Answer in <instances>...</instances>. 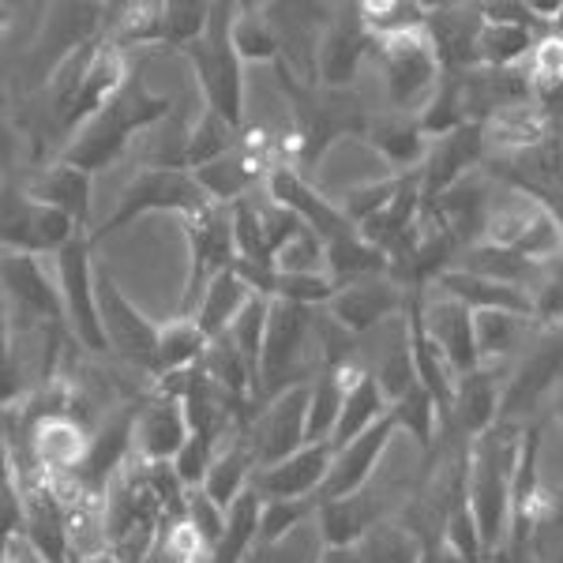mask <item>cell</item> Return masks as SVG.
Returning <instances> with one entry per match:
<instances>
[{
    "mask_svg": "<svg viewBox=\"0 0 563 563\" xmlns=\"http://www.w3.org/2000/svg\"><path fill=\"white\" fill-rule=\"evenodd\" d=\"M522 432V424L499 421L493 432L470 440L466 451V507L481 530L488 563L511 544L515 470H519Z\"/></svg>",
    "mask_w": 563,
    "mask_h": 563,
    "instance_id": "6da1fadb",
    "label": "cell"
},
{
    "mask_svg": "<svg viewBox=\"0 0 563 563\" xmlns=\"http://www.w3.org/2000/svg\"><path fill=\"white\" fill-rule=\"evenodd\" d=\"M443 76H448V68H443L429 31H410V34H395V38L376 42L379 98H384V109L390 117L421 121V113L432 106V98L440 95ZM384 109H379V113H384Z\"/></svg>",
    "mask_w": 563,
    "mask_h": 563,
    "instance_id": "7a4b0ae2",
    "label": "cell"
},
{
    "mask_svg": "<svg viewBox=\"0 0 563 563\" xmlns=\"http://www.w3.org/2000/svg\"><path fill=\"white\" fill-rule=\"evenodd\" d=\"M166 113H169L166 98H154L147 90L124 87V95L117 98L113 106L102 109L95 121H87L84 129L71 135V143L60 158H65L68 166L95 177L98 169L113 166V162L121 158L124 147H129V135H135L140 129H151V124L162 121Z\"/></svg>",
    "mask_w": 563,
    "mask_h": 563,
    "instance_id": "3957f363",
    "label": "cell"
},
{
    "mask_svg": "<svg viewBox=\"0 0 563 563\" xmlns=\"http://www.w3.org/2000/svg\"><path fill=\"white\" fill-rule=\"evenodd\" d=\"M233 12L238 4H211V23L203 38L188 45L196 84L203 90L207 109H214L222 121L241 129L244 121V65L233 49Z\"/></svg>",
    "mask_w": 563,
    "mask_h": 563,
    "instance_id": "277c9868",
    "label": "cell"
},
{
    "mask_svg": "<svg viewBox=\"0 0 563 563\" xmlns=\"http://www.w3.org/2000/svg\"><path fill=\"white\" fill-rule=\"evenodd\" d=\"M214 199L203 192V185L196 180L192 169H180V166H151V169H140L132 177V185L124 188L121 203L117 211L106 218V225L95 233L106 238V233L121 230V225L135 222L140 214H158V211H177L185 218H192L199 211H207Z\"/></svg>",
    "mask_w": 563,
    "mask_h": 563,
    "instance_id": "5b68a950",
    "label": "cell"
},
{
    "mask_svg": "<svg viewBox=\"0 0 563 563\" xmlns=\"http://www.w3.org/2000/svg\"><path fill=\"white\" fill-rule=\"evenodd\" d=\"M57 271L60 301H65V320L79 350L109 353L102 312H98V267H95V238L79 233L60 256H53Z\"/></svg>",
    "mask_w": 563,
    "mask_h": 563,
    "instance_id": "8992f818",
    "label": "cell"
},
{
    "mask_svg": "<svg viewBox=\"0 0 563 563\" xmlns=\"http://www.w3.org/2000/svg\"><path fill=\"white\" fill-rule=\"evenodd\" d=\"M390 177H402V174H395V169L387 166V158L376 151V143H372L365 132H350V135L331 140L316 154L308 185L339 207L346 196L361 192V188H368V185H379V180H390Z\"/></svg>",
    "mask_w": 563,
    "mask_h": 563,
    "instance_id": "52a82bcc",
    "label": "cell"
},
{
    "mask_svg": "<svg viewBox=\"0 0 563 563\" xmlns=\"http://www.w3.org/2000/svg\"><path fill=\"white\" fill-rule=\"evenodd\" d=\"M249 451L256 459V470H267L275 462L289 459L308 443V384L286 387L263 402V410L244 429Z\"/></svg>",
    "mask_w": 563,
    "mask_h": 563,
    "instance_id": "ba28073f",
    "label": "cell"
},
{
    "mask_svg": "<svg viewBox=\"0 0 563 563\" xmlns=\"http://www.w3.org/2000/svg\"><path fill=\"white\" fill-rule=\"evenodd\" d=\"M98 312H102L109 350L121 361H129L132 368L154 372L162 327L154 323L147 312H140V308L129 301V294L117 286V278L102 267H98Z\"/></svg>",
    "mask_w": 563,
    "mask_h": 563,
    "instance_id": "9c48e42d",
    "label": "cell"
},
{
    "mask_svg": "<svg viewBox=\"0 0 563 563\" xmlns=\"http://www.w3.org/2000/svg\"><path fill=\"white\" fill-rule=\"evenodd\" d=\"M188 286L180 312L192 316L199 297H203L207 282L222 275L225 267H233L238 260V244H233V214L225 203H211L207 211L188 218Z\"/></svg>",
    "mask_w": 563,
    "mask_h": 563,
    "instance_id": "30bf717a",
    "label": "cell"
},
{
    "mask_svg": "<svg viewBox=\"0 0 563 563\" xmlns=\"http://www.w3.org/2000/svg\"><path fill=\"white\" fill-rule=\"evenodd\" d=\"M372 53H376V38L365 31L357 8H331V20L316 49V84L323 90L357 87Z\"/></svg>",
    "mask_w": 563,
    "mask_h": 563,
    "instance_id": "8fae6325",
    "label": "cell"
},
{
    "mask_svg": "<svg viewBox=\"0 0 563 563\" xmlns=\"http://www.w3.org/2000/svg\"><path fill=\"white\" fill-rule=\"evenodd\" d=\"M79 238V222L49 203H38L31 196H12L4 203V252L23 256H60Z\"/></svg>",
    "mask_w": 563,
    "mask_h": 563,
    "instance_id": "7c38bea8",
    "label": "cell"
},
{
    "mask_svg": "<svg viewBox=\"0 0 563 563\" xmlns=\"http://www.w3.org/2000/svg\"><path fill=\"white\" fill-rule=\"evenodd\" d=\"M417 327L432 342L443 357L455 365L459 376L477 368V346H474V312L466 305H459L455 297H448L443 289L424 286L417 294Z\"/></svg>",
    "mask_w": 563,
    "mask_h": 563,
    "instance_id": "4fadbf2b",
    "label": "cell"
},
{
    "mask_svg": "<svg viewBox=\"0 0 563 563\" xmlns=\"http://www.w3.org/2000/svg\"><path fill=\"white\" fill-rule=\"evenodd\" d=\"M406 297H410V289H406L402 282H395L390 275H376L365 282H353V286H342L339 294L327 301L323 312L346 334L361 339V334L376 331L379 323L402 316Z\"/></svg>",
    "mask_w": 563,
    "mask_h": 563,
    "instance_id": "5bb4252c",
    "label": "cell"
},
{
    "mask_svg": "<svg viewBox=\"0 0 563 563\" xmlns=\"http://www.w3.org/2000/svg\"><path fill=\"white\" fill-rule=\"evenodd\" d=\"M129 79H132L129 53H124L121 45H113V42L95 45V57H90V65H87L84 84H79V90L71 95V102L60 109L57 121L65 124L71 135H76L87 121H95L102 109H109L117 98L124 95Z\"/></svg>",
    "mask_w": 563,
    "mask_h": 563,
    "instance_id": "9a60e30c",
    "label": "cell"
},
{
    "mask_svg": "<svg viewBox=\"0 0 563 563\" xmlns=\"http://www.w3.org/2000/svg\"><path fill=\"white\" fill-rule=\"evenodd\" d=\"M398 435V424H395V413L379 417L372 429H365L357 440H350L346 448L334 451V462H331V477H327L323 493H320V504L323 499H346V496H357L361 488L368 485L372 474L379 470L384 462L387 448L395 443Z\"/></svg>",
    "mask_w": 563,
    "mask_h": 563,
    "instance_id": "2e32d148",
    "label": "cell"
},
{
    "mask_svg": "<svg viewBox=\"0 0 563 563\" xmlns=\"http://www.w3.org/2000/svg\"><path fill=\"white\" fill-rule=\"evenodd\" d=\"M556 132V121H552V109H544L538 98L519 106H507L499 113L488 117L481 124V143H485V154L493 158H522V154H533L538 147L552 140Z\"/></svg>",
    "mask_w": 563,
    "mask_h": 563,
    "instance_id": "e0dca14e",
    "label": "cell"
},
{
    "mask_svg": "<svg viewBox=\"0 0 563 563\" xmlns=\"http://www.w3.org/2000/svg\"><path fill=\"white\" fill-rule=\"evenodd\" d=\"M4 294H8V305H20V312L31 316V320L68 327L57 271L45 267L42 256L4 252Z\"/></svg>",
    "mask_w": 563,
    "mask_h": 563,
    "instance_id": "ac0fdd59",
    "label": "cell"
},
{
    "mask_svg": "<svg viewBox=\"0 0 563 563\" xmlns=\"http://www.w3.org/2000/svg\"><path fill=\"white\" fill-rule=\"evenodd\" d=\"M331 443H305L289 459L275 462L267 470H256L252 488L260 493V499H320L327 477H331Z\"/></svg>",
    "mask_w": 563,
    "mask_h": 563,
    "instance_id": "d6986e66",
    "label": "cell"
},
{
    "mask_svg": "<svg viewBox=\"0 0 563 563\" xmlns=\"http://www.w3.org/2000/svg\"><path fill=\"white\" fill-rule=\"evenodd\" d=\"M90 435L84 421H76L71 413H49L38 417L31 429V455L34 466L53 481H68L84 470L90 455Z\"/></svg>",
    "mask_w": 563,
    "mask_h": 563,
    "instance_id": "ffe728a7",
    "label": "cell"
},
{
    "mask_svg": "<svg viewBox=\"0 0 563 563\" xmlns=\"http://www.w3.org/2000/svg\"><path fill=\"white\" fill-rule=\"evenodd\" d=\"M511 368H496V365H477L474 372L459 379L455 398H451V421L466 440L493 432L499 424V406H504V387Z\"/></svg>",
    "mask_w": 563,
    "mask_h": 563,
    "instance_id": "44dd1931",
    "label": "cell"
},
{
    "mask_svg": "<svg viewBox=\"0 0 563 563\" xmlns=\"http://www.w3.org/2000/svg\"><path fill=\"white\" fill-rule=\"evenodd\" d=\"M538 334H541V327L530 312H507V308L474 312L477 365L515 368V361L538 342Z\"/></svg>",
    "mask_w": 563,
    "mask_h": 563,
    "instance_id": "7402d4cb",
    "label": "cell"
},
{
    "mask_svg": "<svg viewBox=\"0 0 563 563\" xmlns=\"http://www.w3.org/2000/svg\"><path fill=\"white\" fill-rule=\"evenodd\" d=\"M188 440H192V424L180 395L158 390V398L135 413V451L143 462H177Z\"/></svg>",
    "mask_w": 563,
    "mask_h": 563,
    "instance_id": "603a6c76",
    "label": "cell"
},
{
    "mask_svg": "<svg viewBox=\"0 0 563 563\" xmlns=\"http://www.w3.org/2000/svg\"><path fill=\"white\" fill-rule=\"evenodd\" d=\"M263 192L275 199V203L286 207V211H294L308 230H316L323 241H334V238H342V233L357 230V225L346 222V214H342L331 199H323L312 185H308V177H301L289 166L275 169V174L267 177V185H263Z\"/></svg>",
    "mask_w": 563,
    "mask_h": 563,
    "instance_id": "cb8c5ba5",
    "label": "cell"
},
{
    "mask_svg": "<svg viewBox=\"0 0 563 563\" xmlns=\"http://www.w3.org/2000/svg\"><path fill=\"white\" fill-rule=\"evenodd\" d=\"M481 158H485V143H481V124H462L443 140H432V151L424 158V166L417 169L421 177V192L424 203H432L440 192H448L459 177L481 169Z\"/></svg>",
    "mask_w": 563,
    "mask_h": 563,
    "instance_id": "d4e9b609",
    "label": "cell"
},
{
    "mask_svg": "<svg viewBox=\"0 0 563 563\" xmlns=\"http://www.w3.org/2000/svg\"><path fill=\"white\" fill-rule=\"evenodd\" d=\"M435 289H443L448 297H455L459 305H466L470 312H488V308H507V312H530L533 301L530 294L519 286H507V282L485 278V275H470L462 267H448L440 278L432 282Z\"/></svg>",
    "mask_w": 563,
    "mask_h": 563,
    "instance_id": "484cf974",
    "label": "cell"
},
{
    "mask_svg": "<svg viewBox=\"0 0 563 563\" xmlns=\"http://www.w3.org/2000/svg\"><path fill=\"white\" fill-rule=\"evenodd\" d=\"M365 135L372 143H376V151L387 158V166L395 169V174H417V169L424 166V158H429L432 151V140L421 132V124L410 121V117H368V129Z\"/></svg>",
    "mask_w": 563,
    "mask_h": 563,
    "instance_id": "4316f807",
    "label": "cell"
},
{
    "mask_svg": "<svg viewBox=\"0 0 563 563\" xmlns=\"http://www.w3.org/2000/svg\"><path fill=\"white\" fill-rule=\"evenodd\" d=\"M252 297H256V289H252L233 267H225L222 275H214L207 282L203 297H199V305L192 312V320L199 323V331L207 334V342L222 339V334L238 323V316L244 312V305H249Z\"/></svg>",
    "mask_w": 563,
    "mask_h": 563,
    "instance_id": "83f0119b",
    "label": "cell"
},
{
    "mask_svg": "<svg viewBox=\"0 0 563 563\" xmlns=\"http://www.w3.org/2000/svg\"><path fill=\"white\" fill-rule=\"evenodd\" d=\"M26 196L38 199V203H49L57 211H65L76 218L79 225L90 218V174L68 166L65 158H57L53 166H45L38 177L31 180Z\"/></svg>",
    "mask_w": 563,
    "mask_h": 563,
    "instance_id": "f1b7e54d",
    "label": "cell"
},
{
    "mask_svg": "<svg viewBox=\"0 0 563 563\" xmlns=\"http://www.w3.org/2000/svg\"><path fill=\"white\" fill-rule=\"evenodd\" d=\"M252 481H256V459H252L249 440H244V432H241L238 440H230L218 451V459L211 462V470H207L199 488H203L214 504L233 507L252 488Z\"/></svg>",
    "mask_w": 563,
    "mask_h": 563,
    "instance_id": "f546056e",
    "label": "cell"
},
{
    "mask_svg": "<svg viewBox=\"0 0 563 563\" xmlns=\"http://www.w3.org/2000/svg\"><path fill=\"white\" fill-rule=\"evenodd\" d=\"M387 271H390L387 252H379L376 244H368L357 230L327 241V278H331L339 289L353 286V282L387 275Z\"/></svg>",
    "mask_w": 563,
    "mask_h": 563,
    "instance_id": "4dcf8cb0",
    "label": "cell"
},
{
    "mask_svg": "<svg viewBox=\"0 0 563 563\" xmlns=\"http://www.w3.org/2000/svg\"><path fill=\"white\" fill-rule=\"evenodd\" d=\"M451 267H462V271H470V275L507 282V286H519V289H526V294H530L533 282H538V275H541L538 263L522 260L519 252H511V249H496V244H485V241L466 244Z\"/></svg>",
    "mask_w": 563,
    "mask_h": 563,
    "instance_id": "1f68e13d",
    "label": "cell"
},
{
    "mask_svg": "<svg viewBox=\"0 0 563 563\" xmlns=\"http://www.w3.org/2000/svg\"><path fill=\"white\" fill-rule=\"evenodd\" d=\"M390 406L387 398L379 395V387L372 384L365 372H353L350 376V387H346V402H342V413H339V429L331 435V448H346L350 440H357L361 432L372 429V424L379 421V417H387Z\"/></svg>",
    "mask_w": 563,
    "mask_h": 563,
    "instance_id": "d6a6232c",
    "label": "cell"
},
{
    "mask_svg": "<svg viewBox=\"0 0 563 563\" xmlns=\"http://www.w3.org/2000/svg\"><path fill=\"white\" fill-rule=\"evenodd\" d=\"M357 552L365 563H424V541L410 522L379 519L368 526V533L357 541Z\"/></svg>",
    "mask_w": 563,
    "mask_h": 563,
    "instance_id": "836d02e7",
    "label": "cell"
},
{
    "mask_svg": "<svg viewBox=\"0 0 563 563\" xmlns=\"http://www.w3.org/2000/svg\"><path fill=\"white\" fill-rule=\"evenodd\" d=\"M233 49H238L241 65H275L282 60L278 31L271 23V12L260 4H238L233 12Z\"/></svg>",
    "mask_w": 563,
    "mask_h": 563,
    "instance_id": "e575fe53",
    "label": "cell"
},
{
    "mask_svg": "<svg viewBox=\"0 0 563 563\" xmlns=\"http://www.w3.org/2000/svg\"><path fill=\"white\" fill-rule=\"evenodd\" d=\"M207 346H211V342H207V334L199 331V323L192 320V316H177V320L162 327V334H158L154 376L166 379V376H177V372L199 368Z\"/></svg>",
    "mask_w": 563,
    "mask_h": 563,
    "instance_id": "d590c367",
    "label": "cell"
},
{
    "mask_svg": "<svg viewBox=\"0 0 563 563\" xmlns=\"http://www.w3.org/2000/svg\"><path fill=\"white\" fill-rule=\"evenodd\" d=\"M485 20V15H481ZM541 34L515 23H481L477 31V65L485 68H522L530 60Z\"/></svg>",
    "mask_w": 563,
    "mask_h": 563,
    "instance_id": "8d00e7d4",
    "label": "cell"
},
{
    "mask_svg": "<svg viewBox=\"0 0 563 563\" xmlns=\"http://www.w3.org/2000/svg\"><path fill=\"white\" fill-rule=\"evenodd\" d=\"M260 493L249 488L238 504L230 507V530L225 538L218 541L214 552H207L203 563H249L252 549H256V538H260Z\"/></svg>",
    "mask_w": 563,
    "mask_h": 563,
    "instance_id": "74e56055",
    "label": "cell"
},
{
    "mask_svg": "<svg viewBox=\"0 0 563 563\" xmlns=\"http://www.w3.org/2000/svg\"><path fill=\"white\" fill-rule=\"evenodd\" d=\"M390 413H395V424H398V432H402L406 440H413L421 451H432L435 432H440V424H443V410H440V402L429 395V387H424L421 379H417V384L406 390L395 406H390Z\"/></svg>",
    "mask_w": 563,
    "mask_h": 563,
    "instance_id": "f35d334b",
    "label": "cell"
},
{
    "mask_svg": "<svg viewBox=\"0 0 563 563\" xmlns=\"http://www.w3.org/2000/svg\"><path fill=\"white\" fill-rule=\"evenodd\" d=\"M429 8L432 4H410V0H372V4H357L361 23L376 42L395 38V34H410V31H424L429 23Z\"/></svg>",
    "mask_w": 563,
    "mask_h": 563,
    "instance_id": "ab89813d",
    "label": "cell"
},
{
    "mask_svg": "<svg viewBox=\"0 0 563 563\" xmlns=\"http://www.w3.org/2000/svg\"><path fill=\"white\" fill-rule=\"evenodd\" d=\"M316 522H320V533L327 544H357L361 538L368 533L372 515L365 511V504H361V496H346V499H323L320 507H316Z\"/></svg>",
    "mask_w": 563,
    "mask_h": 563,
    "instance_id": "60d3db41",
    "label": "cell"
},
{
    "mask_svg": "<svg viewBox=\"0 0 563 563\" xmlns=\"http://www.w3.org/2000/svg\"><path fill=\"white\" fill-rule=\"evenodd\" d=\"M238 143H241L238 129H233L230 121H222L214 109H203V117L192 124V132H188V140H185V169L207 166V162L230 154Z\"/></svg>",
    "mask_w": 563,
    "mask_h": 563,
    "instance_id": "b9f144b4",
    "label": "cell"
},
{
    "mask_svg": "<svg viewBox=\"0 0 563 563\" xmlns=\"http://www.w3.org/2000/svg\"><path fill=\"white\" fill-rule=\"evenodd\" d=\"M323 549H327V541L320 533V522H316V515H312V519L301 522L294 533H286V538H278L271 544H256L249 563H320Z\"/></svg>",
    "mask_w": 563,
    "mask_h": 563,
    "instance_id": "7bdbcfd3",
    "label": "cell"
},
{
    "mask_svg": "<svg viewBox=\"0 0 563 563\" xmlns=\"http://www.w3.org/2000/svg\"><path fill=\"white\" fill-rule=\"evenodd\" d=\"M271 267L282 271V275H327V241L316 230L301 225V230L275 252Z\"/></svg>",
    "mask_w": 563,
    "mask_h": 563,
    "instance_id": "ee69618b",
    "label": "cell"
},
{
    "mask_svg": "<svg viewBox=\"0 0 563 563\" xmlns=\"http://www.w3.org/2000/svg\"><path fill=\"white\" fill-rule=\"evenodd\" d=\"M316 507H320V499H263L256 544H271V541L286 538V533H294L297 526L312 519Z\"/></svg>",
    "mask_w": 563,
    "mask_h": 563,
    "instance_id": "f6af8a7d",
    "label": "cell"
},
{
    "mask_svg": "<svg viewBox=\"0 0 563 563\" xmlns=\"http://www.w3.org/2000/svg\"><path fill=\"white\" fill-rule=\"evenodd\" d=\"M530 301H533V320H538L541 331H560L563 327V256L541 267V275L530 289Z\"/></svg>",
    "mask_w": 563,
    "mask_h": 563,
    "instance_id": "bcb514c9",
    "label": "cell"
},
{
    "mask_svg": "<svg viewBox=\"0 0 563 563\" xmlns=\"http://www.w3.org/2000/svg\"><path fill=\"white\" fill-rule=\"evenodd\" d=\"M185 522L196 530V538L203 541L207 552L218 549V541L225 538L230 530V507L214 504L203 488H188V499H185Z\"/></svg>",
    "mask_w": 563,
    "mask_h": 563,
    "instance_id": "7dc6e473",
    "label": "cell"
},
{
    "mask_svg": "<svg viewBox=\"0 0 563 563\" xmlns=\"http://www.w3.org/2000/svg\"><path fill=\"white\" fill-rule=\"evenodd\" d=\"M4 563H45V556L26 541V533H12L4 538Z\"/></svg>",
    "mask_w": 563,
    "mask_h": 563,
    "instance_id": "c3c4849f",
    "label": "cell"
},
{
    "mask_svg": "<svg viewBox=\"0 0 563 563\" xmlns=\"http://www.w3.org/2000/svg\"><path fill=\"white\" fill-rule=\"evenodd\" d=\"M320 563H365V560H361L357 544H350V549H346V544H327Z\"/></svg>",
    "mask_w": 563,
    "mask_h": 563,
    "instance_id": "681fc988",
    "label": "cell"
},
{
    "mask_svg": "<svg viewBox=\"0 0 563 563\" xmlns=\"http://www.w3.org/2000/svg\"><path fill=\"white\" fill-rule=\"evenodd\" d=\"M549 402H552V421H556V429L563 432V384H560L556 390H552Z\"/></svg>",
    "mask_w": 563,
    "mask_h": 563,
    "instance_id": "f907efd6",
    "label": "cell"
},
{
    "mask_svg": "<svg viewBox=\"0 0 563 563\" xmlns=\"http://www.w3.org/2000/svg\"><path fill=\"white\" fill-rule=\"evenodd\" d=\"M76 563H117L113 552H106V556H95V560H76Z\"/></svg>",
    "mask_w": 563,
    "mask_h": 563,
    "instance_id": "816d5d0a",
    "label": "cell"
}]
</instances>
